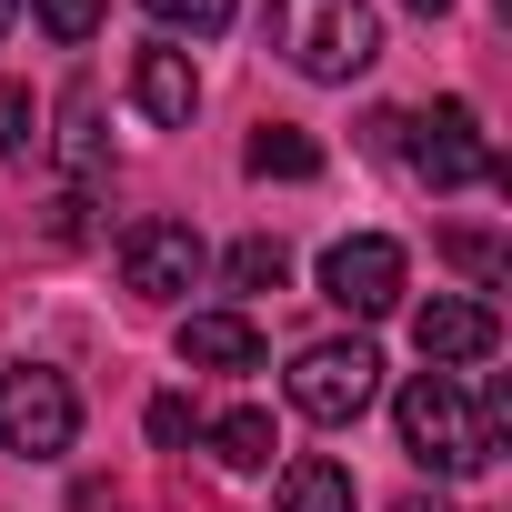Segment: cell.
Returning a JSON list of instances; mask_svg holds the SVG:
<instances>
[{"label":"cell","mask_w":512,"mask_h":512,"mask_svg":"<svg viewBox=\"0 0 512 512\" xmlns=\"http://www.w3.org/2000/svg\"><path fill=\"white\" fill-rule=\"evenodd\" d=\"M392 422H402V452H412L422 472H442V482H472V472L492 462V412H482L452 372H412L402 402H392Z\"/></svg>","instance_id":"6da1fadb"},{"label":"cell","mask_w":512,"mask_h":512,"mask_svg":"<svg viewBox=\"0 0 512 512\" xmlns=\"http://www.w3.org/2000/svg\"><path fill=\"white\" fill-rule=\"evenodd\" d=\"M262 31L302 81H362L382 61V11L372 0H272Z\"/></svg>","instance_id":"7a4b0ae2"},{"label":"cell","mask_w":512,"mask_h":512,"mask_svg":"<svg viewBox=\"0 0 512 512\" xmlns=\"http://www.w3.org/2000/svg\"><path fill=\"white\" fill-rule=\"evenodd\" d=\"M71 432H81V392H71V372H51V362H11V372H0V452L61 462Z\"/></svg>","instance_id":"3957f363"},{"label":"cell","mask_w":512,"mask_h":512,"mask_svg":"<svg viewBox=\"0 0 512 512\" xmlns=\"http://www.w3.org/2000/svg\"><path fill=\"white\" fill-rule=\"evenodd\" d=\"M392 151H402V161H412L432 191H462V181H502V151L482 141L472 101H432V111H402Z\"/></svg>","instance_id":"277c9868"},{"label":"cell","mask_w":512,"mask_h":512,"mask_svg":"<svg viewBox=\"0 0 512 512\" xmlns=\"http://www.w3.org/2000/svg\"><path fill=\"white\" fill-rule=\"evenodd\" d=\"M372 392H382V352H372L362 332H352V342H312V352H292V412H302V422L342 432V422L372 412Z\"/></svg>","instance_id":"5b68a950"},{"label":"cell","mask_w":512,"mask_h":512,"mask_svg":"<svg viewBox=\"0 0 512 512\" xmlns=\"http://www.w3.org/2000/svg\"><path fill=\"white\" fill-rule=\"evenodd\" d=\"M402 292H412V262H402L392 231H352V241L322 251V302H342L352 322H382Z\"/></svg>","instance_id":"8992f818"},{"label":"cell","mask_w":512,"mask_h":512,"mask_svg":"<svg viewBox=\"0 0 512 512\" xmlns=\"http://www.w3.org/2000/svg\"><path fill=\"white\" fill-rule=\"evenodd\" d=\"M201 272H211V241L191 221H131L121 231V282L141 302H181V292H201Z\"/></svg>","instance_id":"52a82bcc"},{"label":"cell","mask_w":512,"mask_h":512,"mask_svg":"<svg viewBox=\"0 0 512 512\" xmlns=\"http://www.w3.org/2000/svg\"><path fill=\"white\" fill-rule=\"evenodd\" d=\"M412 342H422L432 372H462V362H492V352H502V322H492V302H472V292H432V302L412 312Z\"/></svg>","instance_id":"ba28073f"},{"label":"cell","mask_w":512,"mask_h":512,"mask_svg":"<svg viewBox=\"0 0 512 512\" xmlns=\"http://www.w3.org/2000/svg\"><path fill=\"white\" fill-rule=\"evenodd\" d=\"M131 101H141V121L151 131H191V111H201V81H191V51H141L131 61Z\"/></svg>","instance_id":"9c48e42d"},{"label":"cell","mask_w":512,"mask_h":512,"mask_svg":"<svg viewBox=\"0 0 512 512\" xmlns=\"http://www.w3.org/2000/svg\"><path fill=\"white\" fill-rule=\"evenodd\" d=\"M181 362L191 372H262V332H251V312H181Z\"/></svg>","instance_id":"30bf717a"},{"label":"cell","mask_w":512,"mask_h":512,"mask_svg":"<svg viewBox=\"0 0 512 512\" xmlns=\"http://www.w3.org/2000/svg\"><path fill=\"white\" fill-rule=\"evenodd\" d=\"M201 442H211L221 472H272V452H282L272 412H221V422H201Z\"/></svg>","instance_id":"8fae6325"},{"label":"cell","mask_w":512,"mask_h":512,"mask_svg":"<svg viewBox=\"0 0 512 512\" xmlns=\"http://www.w3.org/2000/svg\"><path fill=\"white\" fill-rule=\"evenodd\" d=\"M241 161H251V181H312V171H322V141L292 131V121H262Z\"/></svg>","instance_id":"7c38bea8"},{"label":"cell","mask_w":512,"mask_h":512,"mask_svg":"<svg viewBox=\"0 0 512 512\" xmlns=\"http://www.w3.org/2000/svg\"><path fill=\"white\" fill-rule=\"evenodd\" d=\"M282 512H362V492H352V472H342V462L302 452V462L282 472Z\"/></svg>","instance_id":"4fadbf2b"},{"label":"cell","mask_w":512,"mask_h":512,"mask_svg":"<svg viewBox=\"0 0 512 512\" xmlns=\"http://www.w3.org/2000/svg\"><path fill=\"white\" fill-rule=\"evenodd\" d=\"M221 272H231V292H282V282H292V251H282L272 231H251V241H231Z\"/></svg>","instance_id":"5bb4252c"},{"label":"cell","mask_w":512,"mask_h":512,"mask_svg":"<svg viewBox=\"0 0 512 512\" xmlns=\"http://www.w3.org/2000/svg\"><path fill=\"white\" fill-rule=\"evenodd\" d=\"M61 171H71V181H91V171H101V101H91V91H71V101H61Z\"/></svg>","instance_id":"9a60e30c"},{"label":"cell","mask_w":512,"mask_h":512,"mask_svg":"<svg viewBox=\"0 0 512 512\" xmlns=\"http://www.w3.org/2000/svg\"><path fill=\"white\" fill-rule=\"evenodd\" d=\"M141 11H151V21L171 31V51H181V41H221L241 0H141Z\"/></svg>","instance_id":"2e32d148"},{"label":"cell","mask_w":512,"mask_h":512,"mask_svg":"<svg viewBox=\"0 0 512 512\" xmlns=\"http://www.w3.org/2000/svg\"><path fill=\"white\" fill-rule=\"evenodd\" d=\"M21 11H31L51 41H71V51H81V41L101 31V11H111V0H21Z\"/></svg>","instance_id":"e0dca14e"},{"label":"cell","mask_w":512,"mask_h":512,"mask_svg":"<svg viewBox=\"0 0 512 512\" xmlns=\"http://www.w3.org/2000/svg\"><path fill=\"white\" fill-rule=\"evenodd\" d=\"M21 151H31V91L0 81V161H21Z\"/></svg>","instance_id":"ac0fdd59"},{"label":"cell","mask_w":512,"mask_h":512,"mask_svg":"<svg viewBox=\"0 0 512 512\" xmlns=\"http://www.w3.org/2000/svg\"><path fill=\"white\" fill-rule=\"evenodd\" d=\"M151 442H171V452H181V442H201V412H191L181 392H161V402H151Z\"/></svg>","instance_id":"d6986e66"},{"label":"cell","mask_w":512,"mask_h":512,"mask_svg":"<svg viewBox=\"0 0 512 512\" xmlns=\"http://www.w3.org/2000/svg\"><path fill=\"white\" fill-rule=\"evenodd\" d=\"M452 262H462V272H472V282H492V272H502V251H492V241H482V231H452Z\"/></svg>","instance_id":"ffe728a7"},{"label":"cell","mask_w":512,"mask_h":512,"mask_svg":"<svg viewBox=\"0 0 512 512\" xmlns=\"http://www.w3.org/2000/svg\"><path fill=\"white\" fill-rule=\"evenodd\" d=\"M71 512H121V492H111V482H81V492H71Z\"/></svg>","instance_id":"44dd1931"},{"label":"cell","mask_w":512,"mask_h":512,"mask_svg":"<svg viewBox=\"0 0 512 512\" xmlns=\"http://www.w3.org/2000/svg\"><path fill=\"white\" fill-rule=\"evenodd\" d=\"M412 11H422V21H442V11H452V0H412Z\"/></svg>","instance_id":"7402d4cb"},{"label":"cell","mask_w":512,"mask_h":512,"mask_svg":"<svg viewBox=\"0 0 512 512\" xmlns=\"http://www.w3.org/2000/svg\"><path fill=\"white\" fill-rule=\"evenodd\" d=\"M11 21H21V0H0V31H11Z\"/></svg>","instance_id":"603a6c76"},{"label":"cell","mask_w":512,"mask_h":512,"mask_svg":"<svg viewBox=\"0 0 512 512\" xmlns=\"http://www.w3.org/2000/svg\"><path fill=\"white\" fill-rule=\"evenodd\" d=\"M402 512H442V502H402Z\"/></svg>","instance_id":"cb8c5ba5"}]
</instances>
